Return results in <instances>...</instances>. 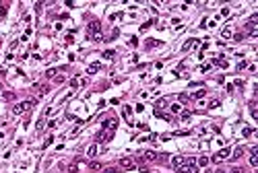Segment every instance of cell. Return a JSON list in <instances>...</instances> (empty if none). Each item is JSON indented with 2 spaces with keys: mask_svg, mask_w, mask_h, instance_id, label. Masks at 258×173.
Listing matches in <instances>:
<instances>
[{
  "mask_svg": "<svg viewBox=\"0 0 258 173\" xmlns=\"http://www.w3.org/2000/svg\"><path fill=\"white\" fill-rule=\"evenodd\" d=\"M33 105H35V99H27V101H21V103H17V105L13 107V114L15 116H21L25 114V111H29Z\"/></svg>",
  "mask_w": 258,
  "mask_h": 173,
  "instance_id": "1",
  "label": "cell"
},
{
  "mask_svg": "<svg viewBox=\"0 0 258 173\" xmlns=\"http://www.w3.org/2000/svg\"><path fill=\"white\" fill-rule=\"evenodd\" d=\"M95 35H101V23L99 21H91L89 27H87V37H95Z\"/></svg>",
  "mask_w": 258,
  "mask_h": 173,
  "instance_id": "2",
  "label": "cell"
},
{
  "mask_svg": "<svg viewBox=\"0 0 258 173\" xmlns=\"http://www.w3.org/2000/svg\"><path fill=\"white\" fill-rule=\"evenodd\" d=\"M229 155H231V151H229V149H223V151H219V153L213 157V161H215V163H223L225 159H229Z\"/></svg>",
  "mask_w": 258,
  "mask_h": 173,
  "instance_id": "3",
  "label": "cell"
},
{
  "mask_svg": "<svg viewBox=\"0 0 258 173\" xmlns=\"http://www.w3.org/2000/svg\"><path fill=\"white\" fill-rule=\"evenodd\" d=\"M111 138H114V132H111V130H101L97 134V142H107Z\"/></svg>",
  "mask_w": 258,
  "mask_h": 173,
  "instance_id": "4",
  "label": "cell"
},
{
  "mask_svg": "<svg viewBox=\"0 0 258 173\" xmlns=\"http://www.w3.org/2000/svg\"><path fill=\"white\" fill-rule=\"evenodd\" d=\"M103 130H111V132H114V130L118 128V120L116 118H111V120H103Z\"/></svg>",
  "mask_w": 258,
  "mask_h": 173,
  "instance_id": "5",
  "label": "cell"
},
{
  "mask_svg": "<svg viewBox=\"0 0 258 173\" xmlns=\"http://www.w3.org/2000/svg\"><path fill=\"white\" fill-rule=\"evenodd\" d=\"M186 161H188L186 157H174V159H171V167L178 171L180 167H184V165H186Z\"/></svg>",
  "mask_w": 258,
  "mask_h": 173,
  "instance_id": "6",
  "label": "cell"
},
{
  "mask_svg": "<svg viewBox=\"0 0 258 173\" xmlns=\"http://www.w3.org/2000/svg\"><path fill=\"white\" fill-rule=\"evenodd\" d=\"M198 41H200V39H188V41L184 43V46H182V52H188V50L196 48V46H198Z\"/></svg>",
  "mask_w": 258,
  "mask_h": 173,
  "instance_id": "7",
  "label": "cell"
},
{
  "mask_svg": "<svg viewBox=\"0 0 258 173\" xmlns=\"http://www.w3.org/2000/svg\"><path fill=\"white\" fill-rule=\"evenodd\" d=\"M35 91H37L39 97H44V95L50 93V85H35Z\"/></svg>",
  "mask_w": 258,
  "mask_h": 173,
  "instance_id": "8",
  "label": "cell"
},
{
  "mask_svg": "<svg viewBox=\"0 0 258 173\" xmlns=\"http://www.w3.org/2000/svg\"><path fill=\"white\" fill-rule=\"evenodd\" d=\"M157 159H159V155L153 153V151H147V153L143 155V161H157Z\"/></svg>",
  "mask_w": 258,
  "mask_h": 173,
  "instance_id": "9",
  "label": "cell"
},
{
  "mask_svg": "<svg viewBox=\"0 0 258 173\" xmlns=\"http://www.w3.org/2000/svg\"><path fill=\"white\" fill-rule=\"evenodd\" d=\"M120 165H122L124 169H132V167H134V161L128 159V157H124V159H120Z\"/></svg>",
  "mask_w": 258,
  "mask_h": 173,
  "instance_id": "10",
  "label": "cell"
},
{
  "mask_svg": "<svg viewBox=\"0 0 258 173\" xmlns=\"http://www.w3.org/2000/svg\"><path fill=\"white\" fill-rule=\"evenodd\" d=\"M213 64H217V66H221V68H227V66H229V62H227V60H223V56L213 58Z\"/></svg>",
  "mask_w": 258,
  "mask_h": 173,
  "instance_id": "11",
  "label": "cell"
},
{
  "mask_svg": "<svg viewBox=\"0 0 258 173\" xmlns=\"http://www.w3.org/2000/svg\"><path fill=\"white\" fill-rule=\"evenodd\" d=\"M242 157H244V149H242V146H237V149L233 151V157H229V159L235 161V159H242Z\"/></svg>",
  "mask_w": 258,
  "mask_h": 173,
  "instance_id": "12",
  "label": "cell"
},
{
  "mask_svg": "<svg viewBox=\"0 0 258 173\" xmlns=\"http://www.w3.org/2000/svg\"><path fill=\"white\" fill-rule=\"evenodd\" d=\"M99 68H101V64H99V62H95V64H91V66L87 68V74H95V72L99 70Z\"/></svg>",
  "mask_w": 258,
  "mask_h": 173,
  "instance_id": "13",
  "label": "cell"
},
{
  "mask_svg": "<svg viewBox=\"0 0 258 173\" xmlns=\"http://www.w3.org/2000/svg\"><path fill=\"white\" fill-rule=\"evenodd\" d=\"M89 169L91 171H101L103 167H101V163H97V161H89Z\"/></svg>",
  "mask_w": 258,
  "mask_h": 173,
  "instance_id": "14",
  "label": "cell"
},
{
  "mask_svg": "<svg viewBox=\"0 0 258 173\" xmlns=\"http://www.w3.org/2000/svg\"><path fill=\"white\" fill-rule=\"evenodd\" d=\"M97 151H99V149H97V144H91L89 149H87V157H95Z\"/></svg>",
  "mask_w": 258,
  "mask_h": 173,
  "instance_id": "15",
  "label": "cell"
},
{
  "mask_svg": "<svg viewBox=\"0 0 258 173\" xmlns=\"http://www.w3.org/2000/svg\"><path fill=\"white\" fill-rule=\"evenodd\" d=\"M204 95H206V91H204V86H202V89H200V91H196V93H192V99H202V97H204Z\"/></svg>",
  "mask_w": 258,
  "mask_h": 173,
  "instance_id": "16",
  "label": "cell"
},
{
  "mask_svg": "<svg viewBox=\"0 0 258 173\" xmlns=\"http://www.w3.org/2000/svg\"><path fill=\"white\" fill-rule=\"evenodd\" d=\"M165 105H167V101H165V99H159L157 103H155V109H157V111H161V109L165 107Z\"/></svg>",
  "mask_w": 258,
  "mask_h": 173,
  "instance_id": "17",
  "label": "cell"
},
{
  "mask_svg": "<svg viewBox=\"0 0 258 173\" xmlns=\"http://www.w3.org/2000/svg\"><path fill=\"white\" fill-rule=\"evenodd\" d=\"M217 107H221V101H219V99L209 101V109H217Z\"/></svg>",
  "mask_w": 258,
  "mask_h": 173,
  "instance_id": "18",
  "label": "cell"
},
{
  "mask_svg": "<svg viewBox=\"0 0 258 173\" xmlns=\"http://www.w3.org/2000/svg\"><path fill=\"white\" fill-rule=\"evenodd\" d=\"M171 114H180V111H182V105H180V103H171Z\"/></svg>",
  "mask_w": 258,
  "mask_h": 173,
  "instance_id": "19",
  "label": "cell"
},
{
  "mask_svg": "<svg viewBox=\"0 0 258 173\" xmlns=\"http://www.w3.org/2000/svg\"><path fill=\"white\" fill-rule=\"evenodd\" d=\"M124 118H126V120H130V118H132V107H130V105H126V107H124Z\"/></svg>",
  "mask_w": 258,
  "mask_h": 173,
  "instance_id": "20",
  "label": "cell"
},
{
  "mask_svg": "<svg viewBox=\"0 0 258 173\" xmlns=\"http://www.w3.org/2000/svg\"><path fill=\"white\" fill-rule=\"evenodd\" d=\"M252 134H254V130H252V128H244V130H242V136H244V138H250Z\"/></svg>",
  "mask_w": 258,
  "mask_h": 173,
  "instance_id": "21",
  "label": "cell"
},
{
  "mask_svg": "<svg viewBox=\"0 0 258 173\" xmlns=\"http://www.w3.org/2000/svg\"><path fill=\"white\" fill-rule=\"evenodd\" d=\"M196 163H198V167H206V165H209V157H200Z\"/></svg>",
  "mask_w": 258,
  "mask_h": 173,
  "instance_id": "22",
  "label": "cell"
},
{
  "mask_svg": "<svg viewBox=\"0 0 258 173\" xmlns=\"http://www.w3.org/2000/svg\"><path fill=\"white\" fill-rule=\"evenodd\" d=\"M114 56H116V52H114V50H107V52H103V58H105V60H111Z\"/></svg>",
  "mask_w": 258,
  "mask_h": 173,
  "instance_id": "23",
  "label": "cell"
},
{
  "mask_svg": "<svg viewBox=\"0 0 258 173\" xmlns=\"http://www.w3.org/2000/svg\"><path fill=\"white\" fill-rule=\"evenodd\" d=\"M221 37H223V39L231 37V29H229V27H227V29H223V31H221Z\"/></svg>",
  "mask_w": 258,
  "mask_h": 173,
  "instance_id": "24",
  "label": "cell"
},
{
  "mask_svg": "<svg viewBox=\"0 0 258 173\" xmlns=\"http://www.w3.org/2000/svg\"><path fill=\"white\" fill-rule=\"evenodd\" d=\"M6 8H8V6H6L4 2H0V19H2V17L6 15Z\"/></svg>",
  "mask_w": 258,
  "mask_h": 173,
  "instance_id": "25",
  "label": "cell"
},
{
  "mask_svg": "<svg viewBox=\"0 0 258 173\" xmlns=\"http://www.w3.org/2000/svg\"><path fill=\"white\" fill-rule=\"evenodd\" d=\"M180 101H182V103H188V101H190V95H186V93H182V95H180V97H178Z\"/></svg>",
  "mask_w": 258,
  "mask_h": 173,
  "instance_id": "26",
  "label": "cell"
},
{
  "mask_svg": "<svg viewBox=\"0 0 258 173\" xmlns=\"http://www.w3.org/2000/svg\"><path fill=\"white\" fill-rule=\"evenodd\" d=\"M157 43H159L157 39H147V48L151 50V48H155V46H157Z\"/></svg>",
  "mask_w": 258,
  "mask_h": 173,
  "instance_id": "27",
  "label": "cell"
},
{
  "mask_svg": "<svg viewBox=\"0 0 258 173\" xmlns=\"http://www.w3.org/2000/svg\"><path fill=\"white\" fill-rule=\"evenodd\" d=\"M54 76H56V70H54V68H50V70L46 72V79H54Z\"/></svg>",
  "mask_w": 258,
  "mask_h": 173,
  "instance_id": "28",
  "label": "cell"
},
{
  "mask_svg": "<svg viewBox=\"0 0 258 173\" xmlns=\"http://www.w3.org/2000/svg\"><path fill=\"white\" fill-rule=\"evenodd\" d=\"M233 39H235V41H242V39H246V33H235V35H233Z\"/></svg>",
  "mask_w": 258,
  "mask_h": 173,
  "instance_id": "29",
  "label": "cell"
},
{
  "mask_svg": "<svg viewBox=\"0 0 258 173\" xmlns=\"http://www.w3.org/2000/svg\"><path fill=\"white\" fill-rule=\"evenodd\" d=\"M190 116H192V111H182V120H190Z\"/></svg>",
  "mask_w": 258,
  "mask_h": 173,
  "instance_id": "30",
  "label": "cell"
},
{
  "mask_svg": "<svg viewBox=\"0 0 258 173\" xmlns=\"http://www.w3.org/2000/svg\"><path fill=\"white\" fill-rule=\"evenodd\" d=\"M66 81V76H62V74H60V76H56V85H62Z\"/></svg>",
  "mask_w": 258,
  "mask_h": 173,
  "instance_id": "31",
  "label": "cell"
},
{
  "mask_svg": "<svg viewBox=\"0 0 258 173\" xmlns=\"http://www.w3.org/2000/svg\"><path fill=\"white\" fill-rule=\"evenodd\" d=\"M246 66H248V62H246V60H242V62H239V64H237V70H244V68H246Z\"/></svg>",
  "mask_w": 258,
  "mask_h": 173,
  "instance_id": "32",
  "label": "cell"
},
{
  "mask_svg": "<svg viewBox=\"0 0 258 173\" xmlns=\"http://www.w3.org/2000/svg\"><path fill=\"white\" fill-rule=\"evenodd\" d=\"M4 99L6 101H13L15 99V93H4Z\"/></svg>",
  "mask_w": 258,
  "mask_h": 173,
  "instance_id": "33",
  "label": "cell"
},
{
  "mask_svg": "<svg viewBox=\"0 0 258 173\" xmlns=\"http://www.w3.org/2000/svg\"><path fill=\"white\" fill-rule=\"evenodd\" d=\"M128 43H130L132 48H136V46H139V39H136V37H130V41H128Z\"/></svg>",
  "mask_w": 258,
  "mask_h": 173,
  "instance_id": "34",
  "label": "cell"
},
{
  "mask_svg": "<svg viewBox=\"0 0 258 173\" xmlns=\"http://www.w3.org/2000/svg\"><path fill=\"white\" fill-rule=\"evenodd\" d=\"M221 17H229V8H227V6L221 8Z\"/></svg>",
  "mask_w": 258,
  "mask_h": 173,
  "instance_id": "35",
  "label": "cell"
},
{
  "mask_svg": "<svg viewBox=\"0 0 258 173\" xmlns=\"http://www.w3.org/2000/svg\"><path fill=\"white\" fill-rule=\"evenodd\" d=\"M52 142H54V138H52V136H50V138H48V140H46V142H44V149H48V146H50V144H52Z\"/></svg>",
  "mask_w": 258,
  "mask_h": 173,
  "instance_id": "36",
  "label": "cell"
},
{
  "mask_svg": "<svg viewBox=\"0 0 258 173\" xmlns=\"http://www.w3.org/2000/svg\"><path fill=\"white\" fill-rule=\"evenodd\" d=\"M70 86H72V89H76V86H79V81L72 79V81H70Z\"/></svg>",
  "mask_w": 258,
  "mask_h": 173,
  "instance_id": "37",
  "label": "cell"
},
{
  "mask_svg": "<svg viewBox=\"0 0 258 173\" xmlns=\"http://www.w3.org/2000/svg\"><path fill=\"white\" fill-rule=\"evenodd\" d=\"M229 173H244V169H239V167H233V169H231Z\"/></svg>",
  "mask_w": 258,
  "mask_h": 173,
  "instance_id": "38",
  "label": "cell"
},
{
  "mask_svg": "<svg viewBox=\"0 0 258 173\" xmlns=\"http://www.w3.org/2000/svg\"><path fill=\"white\" fill-rule=\"evenodd\" d=\"M250 163H252V167H256L258 165V159L256 157H250Z\"/></svg>",
  "mask_w": 258,
  "mask_h": 173,
  "instance_id": "39",
  "label": "cell"
},
{
  "mask_svg": "<svg viewBox=\"0 0 258 173\" xmlns=\"http://www.w3.org/2000/svg\"><path fill=\"white\" fill-rule=\"evenodd\" d=\"M202 72H206V70H211V64H202V68H200Z\"/></svg>",
  "mask_w": 258,
  "mask_h": 173,
  "instance_id": "40",
  "label": "cell"
},
{
  "mask_svg": "<svg viewBox=\"0 0 258 173\" xmlns=\"http://www.w3.org/2000/svg\"><path fill=\"white\" fill-rule=\"evenodd\" d=\"M37 130H44V118H41L39 122H37Z\"/></svg>",
  "mask_w": 258,
  "mask_h": 173,
  "instance_id": "41",
  "label": "cell"
},
{
  "mask_svg": "<svg viewBox=\"0 0 258 173\" xmlns=\"http://www.w3.org/2000/svg\"><path fill=\"white\" fill-rule=\"evenodd\" d=\"M118 33H120V31H118V29H114V31H111V35H109V37H111V39H116V37H118Z\"/></svg>",
  "mask_w": 258,
  "mask_h": 173,
  "instance_id": "42",
  "label": "cell"
},
{
  "mask_svg": "<svg viewBox=\"0 0 258 173\" xmlns=\"http://www.w3.org/2000/svg\"><path fill=\"white\" fill-rule=\"evenodd\" d=\"M56 124H58L56 120H52V122H48V128H56Z\"/></svg>",
  "mask_w": 258,
  "mask_h": 173,
  "instance_id": "43",
  "label": "cell"
},
{
  "mask_svg": "<svg viewBox=\"0 0 258 173\" xmlns=\"http://www.w3.org/2000/svg\"><path fill=\"white\" fill-rule=\"evenodd\" d=\"M68 173H76V167H74V165H70V167H68Z\"/></svg>",
  "mask_w": 258,
  "mask_h": 173,
  "instance_id": "44",
  "label": "cell"
},
{
  "mask_svg": "<svg viewBox=\"0 0 258 173\" xmlns=\"http://www.w3.org/2000/svg\"><path fill=\"white\" fill-rule=\"evenodd\" d=\"M215 173H225V171H223V169H219V171H215Z\"/></svg>",
  "mask_w": 258,
  "mask_h": 173,
  "instance_id": "45",
  "label": "cell"
},
{
  "mask_svg": "<svg viewBox=\"0 0 258 173\" xmlns=\"http://www.w3.org/2000/svg\"><path fill=\"white\" fill-rule=\"evenodd\" d=\"M141 173H149V171H147V169H143V171H141Z\"/></svg>",
  "mask_w": 258,
  "mask_h": 173,
  "instance_id": "46",
  "label": "cell"
},
{
  "mask_svg": "<svg viewBox=\"0 0 258 173\" xmlns=\"http://www.w3.org/2000/svg\"><path fill=\"white\" fill-rule=\"evenodd\" d=\"M0 72H2V68H0Z\"/></svg>",
  "mask_w": 258,
  "mask_h": 173,
  "instance_id": "47",
  "label": "cell"
}]
</instances>
